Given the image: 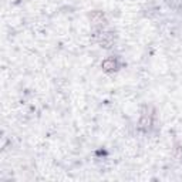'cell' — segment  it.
I'll list each match as a JSON object with an SVG mask.
<instances>
[{
  "instance_id": "2",
  "label": "cell",
  "mask_w": 182,
  "mask_h": 182,
  "mask_svg": "<svg viewBox=\"0 0 182 182\" xmlns=\"http://www.w3.org/2000/svg\"><path fill=\"white\" fill-rule=\"evenodd\" d=\"M91 20L94 21V24H101L104 21V16L101 13H94V14L91 16Z\"/></svg>"
},
{
  "instance_id": "1",
  "label": "cell",
  "mask_w": 182,
  "mask_h": 182,
  "mask_svg": "<svg viewBox=\"0 0 182 182\" xmlns=\"http://www.w3.org/2000/svg\"><path fill=\"white\" fill-rule=\"evenodd\" d=\"M115 60L114 58H108V60H105V61L103 63V68L105 71H111V70H115Z\"/></svg>"
}]
</instances>
